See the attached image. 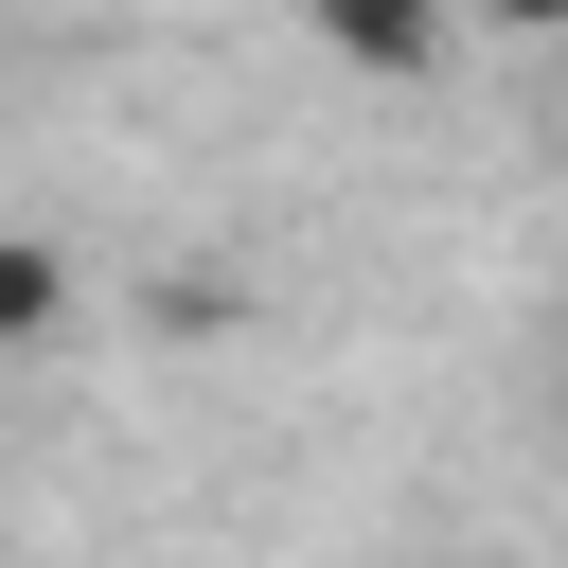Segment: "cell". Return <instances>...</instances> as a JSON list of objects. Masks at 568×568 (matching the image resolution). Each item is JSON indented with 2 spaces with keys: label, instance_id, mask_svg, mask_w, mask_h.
Instances as JSON below:
<instances>
[{
  "label": "cell",
  "instance_id": "cell-1",
  "mask_svg": "<svg viewBox=\"0 0 568 568\" xmlns=\"http://www.w3.org/2000/svg\"><path fill=\"white\" fill-rule=\"evenodd\" d=\"M53 302H71V248L53 231H0V337H36Z\"/></svg>",
  "mask_w": 568,
  "mask_h": 568
},
{
  "label": "cell",
  "instance_id": "cell-2",
  "mask_svg": "<svg viewBox=\"0 0 568 568\" xmlns=\"http://www.w3.org/2000/svg\"><path fill=\"white\" fill-rule=\"evenodd\" d=\"M355 71H444V18H337Z\"/></svg>",
  "mask_w": 568,
  "mask_h": 568
}]
</instances>
